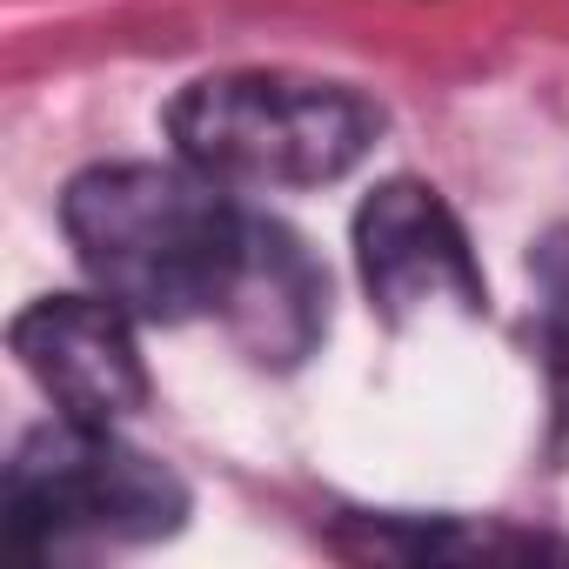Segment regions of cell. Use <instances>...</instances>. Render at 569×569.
<instances>
[{
  "label": "cell",
  "mask_w": 569,
  "mask_h": 569,
  "mask_svg": "<svg viewBox=\"0 0 569 569\" xmlns=\"http://www.w3.org/2000/svg\"><path fill=\"white\" fill-rule=\"evenodd\" d=\"M61 228L88 281L134 322H194L228 296L248 241V208L188 161H108L68 181Z\"/></svg>",
  "instance_id": "obj_1"
},
{
  "label": "cell",
  "mask_w": 569,
  "mask_h": 569,
  "mask_svg": "<svg viewBox=\"0 0 569 569\" xmlns=\"http://www.w3.org/2000/svg\"><path fill=\"white\" fill-rule=\"evenodd\" d=\"M382 134V108L309 74H201L168 108V141L221 188H322Z\"/></svg>",
  "instance_id": "obj_2"
},
{
  "label": "cell",
  "mask_w": 569,
  "mask_h": 569,
  "mask_svg": "<svg viewBox=\"0 0 569 569\" xmlns=\"http://www.w3.org/2000/svg\"><path fill=\"white\" fill-rule=\"evenodd\" d=\"M0 516L28 556L161 542L188 522V482L108 422L54 416L14 449Z\"/></svg>",
  "instance_id": "obj_3"
},
{
  "label": "cell",
  "mask_w": 569,
  "mask_h": 569,
  "mask_svg": "<svg viewBox=\"0 0 569 569\" xmlns=\"http://www.w3.org/2000/svg\"><path fill=\"white\" fill-rule=\"evenodd\" d=\"M356 268L362 289L389 322H416L429 309L482 316L489 309V281L476 268V248L449 201L429 181H382L356 208Z\"/></svg>",
  "instance_id": "obj_4"
},
{
  "label": "cell",
  "mask_w": 569,
  "mask_h": 569,
  "mask_svg": "<svg viewBox=\"0 0 569 569\" xmlns=\"http://www.w3.org/2000/svg\"><path fill=\"white\" fill-rule=\"evenodd\" d=\"M14 356L74 422H121L148 402V362L134 342V316L94 296H41L14 316Z\"/></svg>",
  "instance_id": "obj_5"
},
{
  "label": "cell",
  "mask_w": 569,
  "mask_h": 569,
  "mask_svg": "<svg viewBox=\"0 0 569 569\" xmlns=\"http://www.w3.org/2000/svg\"><path fill=\"white\" fill-rule=\"evenodd\" d=\"M214 316L261 369H296L329 336V274L296 228L248 214V241Z\"/></svg>",
  "instance_id": "obj_6"
},
{
  "label": "cell",
  "mask_w": 569,
  "mask_h": 569,
  "mask_svg": "<svg viewBox=\"0 0 569 569\" xmlns=\"http://www.w3.org/2000/svg\"><path fill=\"white\" fill-rule=\"evenodd\" d=\"M349 529H362L356 549L369 556H536L542 536H516V529H476V522H456V516H349Z\"/></svg>",
  "instance_id": "obj_7"
},
{
  "label": "cell",
  "mask_w": 569,
  "mask_h": 569,
  "mask_svg": "<svg viewBox=\"0 0 569 569\" xmlns=\"http://www.w3.org/2000/svg\"><path fill=\"white\" fill-rule=\"evenodd\" d=\"M536 316H542V362H549V389H556V416L569 429V228H549L536 248Z\"/></svg>",
  "instance_id": "obj_8"
}]
</instances>
